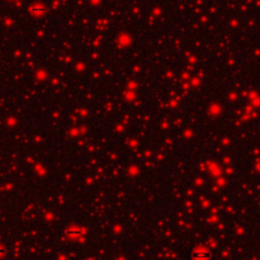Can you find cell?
<instances>
[{"mask_svg": "<svg viewBox=\"0 0 260 260\" xmlns=\"http://www.w3.org/2000/svg\"><path fill=\"white\" fill-rule=\"evenodd\" d=\"M193 256L195 260H204L206 258H208V254L206 253V251H195L193 254Z\"/></svg>", "mask_w": 260, "mask_h": 260, "instance_id": "cell-1", "label": "cell"}]
</instances>
